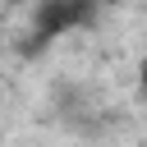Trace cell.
Here are the masks:
<instances>
[{
  "instance_id": "obj_1",
  "label": "cell",
  "mask_w": 147,
  "mask_h": 147,
  "mask_svg": "<svg viewBox=\"0 0 147 147\" xmlns=\"http://www.w3.org/2000/svg\"><path fill=\"white\" fill-rule=\"evenodd\" d=\"M87 14H92V0H41L37 5V32L41 37L69 32V28L87 23Z\"/></svg>"
},
{
  "instance_id": "obj_2",
  "label": "cell",
  "mask_w": 147,
  "mask_h": 147,
  "mask_svg": "<svg viewBox=\"0 0 147 147\" xmlns=\"http://www.w3.org/2000/svg\"><path fill=\"white\" fill-rule=\"evenodd\" d=\"M138 87L147 92V55H142V64H138Z\"/></svg>"
}]
</instances>
